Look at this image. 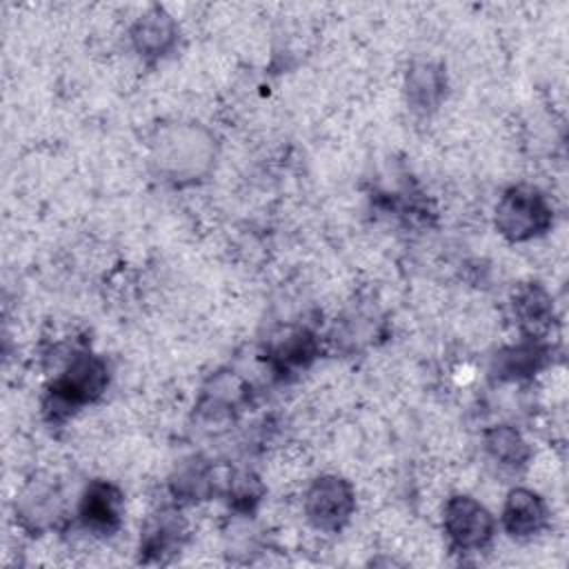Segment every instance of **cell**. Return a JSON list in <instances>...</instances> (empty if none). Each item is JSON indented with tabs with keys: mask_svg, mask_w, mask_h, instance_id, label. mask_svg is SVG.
Listing matches in <instances>:
<instances>
[{
	"mask_svg": "<svg viewBox=\"0 0 569 569\" xmlns=\"http://www.w3.org/2000/svg\"><path fill=\"white\" fill-rule=\"evenodd\" d=\"M218 487L220 485H218L216 469L200 458H191L182 462L169 480V489L178 502L207 500L218 491Z\"/></svg>",
	"mask_w": 569,
	"mask_h": 569,
	"instance_id": "obj_16",
	"label": "cell"
},
{
	"mask_svg": "<svg viewBox=\"0 0 569 569\" xmlns=\"http://www.w3.org/2000/svg\"><path fill=\"white\" fill-rule=\"evenodd\" d=\"M442 531L451 551L480 553L496 538V518L478 498L456 493L442 507Z\"/></svg>",
	"mask_w": 569,
	"mask_h": 569,
	"instance_id": "obj_4",
	"label": "cell"
},
{
	"mask_svg": "<svg viewBox=\"0 0 569 569\" xmlns=\"http://www.w3.org/2000/svg\"><path fill=\"white\" fill-rule=\"evenodd\" d=\"M549 349L540 338H527L518 345H509L493 358V373L498 380H522L536 373L545 360Z\"/></svg>",
	"mask_w": 569,
	"mask_h": 569,
	"instance_id": "obj_15",
	"label": "cell"
},
{
	"mask_svg": "<svg viewBox=\"0 0 569 569\" xmlns=\"http://www.w3.org/2000/svg\"><path fill=\"white\" fill-rule=\"evenodd\" d=\"M482 447L489 460L507 471H520L531 460V447L513 425H493L485 429Z\"/></svg>",
	"mask_w": 569,
	"mask_h": 569,
	"instance_id": "obj_14",
	"label": "cell"
},
{
	"mask_svg": "<svg viewBox=\"0 0 569 569\" xmlns=\"http://www.w3.org/2000/svg\"><path fill=\"white\" fill-rule=\"evenodd\" d=\"M178 36H180L178 22L162 7L147 9L133 20L129 29L131 49L147 64L164 60L176 49Z\"/></svg>",
	"mask_w": 569,
	"mask_h": 569,
	"instance_id": "obj_8",
	"label": "cell"
},
{
	"mask_svg": "<svg viewBox=\"0 0 569 569\" xmlns=\"http://www.w3.org/2000/svg\"><path fill=\"white\" fill-rule=\"evenodd\" d=\"M16 525L31 536L58 527L64 518V498L60 485L49 476H36L22 485L13 500Z\"/></svg>",
	"mask_w": 569,
	"mask_h": 569,
	"instance_id": "obj_6",
	"label": "cell"
},
{
	"mask_svg": "<svg viewBox=\"0 0 569 569\" xmlns=\"http://www.w3.org/2000/svg\"><path fill=\"white\" fill-rule=\"evenodd\" d=\"M553 209L547 196L531 184L509 187L496 202L493 224L509 242H529L549 231Z\"/></svg>",
	"mask_w": 569,
	"mask_h": 569,
	"instance_id": "obj_3",
	"label": "cell"
},
{
	"mask_svg": "<svg viewBox=\"0 0 569 569\" xmlns=\"http://www.w3.org/2000/svg\"><path fill=\"white\" fill-rule=\"evenodd\" d=\"M109 385L107 362L89 349H76L62 362L58 376L44 393V411L53 420L69 418L73 411L98 400Z\"/></svg>",
	"mask_w": 569,
	"mask_h": 569,
	"instance_id": "obj_2",
	"label": "cell"
},
{
	"mask_svg": "<svg viewBox=\"0 0 569 569\" xmlns=\"http://www.w3.org/2000/svg\"><path fill=\"white\" fill-rule=\"evenodd\" d=\"M549 525V507L545 498L529 487H513L500 509V527L516 540H529Z\"/></svg>",
	"mask_w": 569,
	"mask_h": 569,
	"instance_id": "obj_9",
	"label": "cell"
},
{
	"mask_svg": "<svg viewBox=\"0 0 569 569\" xmlns=\"http://www.w3.org/2000/svg\"><path fill=\"white\" fill-rule=\"evenodd\" d=\"M189 538V525L178 507H160L147 516L140 529V560L149 565L169 562L182 551Z\"/></svg>",
	"mask_w": 569,
	"mask_h": 569,
	"instance_id": "obj_7",
	"label": "cell"
},
{
	"mask_svg": "<svg viewBox=\"0 0 569 569\" xmlns=\"http://www.w3.org/2000/svg\"><path fill=\"white\" fill-rule=\"evenodd\" d=\"M407 102L418 113L436 111L447 96V73L433 60H416L405 76Z\"/></svg>",
	"mask_w": 569,
	"mask_h": 569,
	"instance_id": "obj_11",
	"label": "cell"
},
{
	"mask_svg": "<svg viewBox=\"0 0 569 569\" xmlns=\"http://www.w3.org/2000/svg\"><path fill=\"white\" fill-rule=\"evenodd\" d=\"M76 516L87 531L96 536H111L122 522L120 489L107 480L89 482L78 500Z\"/></svg>",
	"mask_w": 569,
	"mask_h": 569,
	"instance_id": "obj_10",
	"label": "cell"
},
{
	"mask_svg": "<svg viewBox=\"0 0 569 569\" xmlns=\"http://www.w3.org/2000/svg\"><path fill=\"white\" fill-rule=\"evenodd\" d=\"M302 511L316 531L338 533L356 511V491L347 478L322 473L309 482L302 496Z\"/></svg>",
	"mask_w": 569,
	"mask_h": 569,
	"instance_id": "obj_5",
	"label": "cell"
},
{
	"mask_svg": "<svg viewBox=\"0 0 569 569\" xmlns=\"http://www.w3.org/2000/svg\"><path fill=\"white\" fill-rule=\"evenodd\" d=\"M318 356L316 336L307 329H291L280 340L273 342L271 365L278 373H291L305 369Z\"/></svg>",
	"mask_w": 569,
	"mask_h": 569,
	"instance_id": "obj_17",
	"label": "cell"
},
{
	"mask_svg": "<svg viewBox=\"0 0 569 569\" xmlns=\"http://www.w3.org/2000/svg\"><path fill=\"white\" fill-rule=\"evenodd\" d=\"M249 382L233 371H218L200 391L198 411L207 418H227L249 400Z\"/></svg>",
	"mask_w": 569,
	"mask_h": 569,
	"instance_id": "obj_12",
	"label": "cell"
},
{
	"mask_svg": "<svg viewBox=\"0 0 569 569\" xmlns=\"http://www.w3.org/2000/svg\"><path fill=\"white\" fill-rule=\"evenodd\" d=\"M220 142L196 120H171L153 129L147 149L149 171L167 187L184 189L204 182L216 169Z\"/></svg>",
	"mask_w": 569,
	"mask_h": 569,
	"instance_id": "obj_1",
	"label": "cell"
},
{
	"mask_svg": "<svg viewBox=\"0 0 569 569\" xmlns=\"http://www.w3.org/2000/svg\"><path fill=\"white\" fill-rule=\"evenodd\" d=\"M511 309L522 336L542 340V336L551 329L553 300L545 287L536 282L518 287L511 298Z\"/></svg>",
	"mask_w": 569,
	"mask_h": 569,
	"instance_id": "obj_13",
	"label": "cell"
}]
</instances>
